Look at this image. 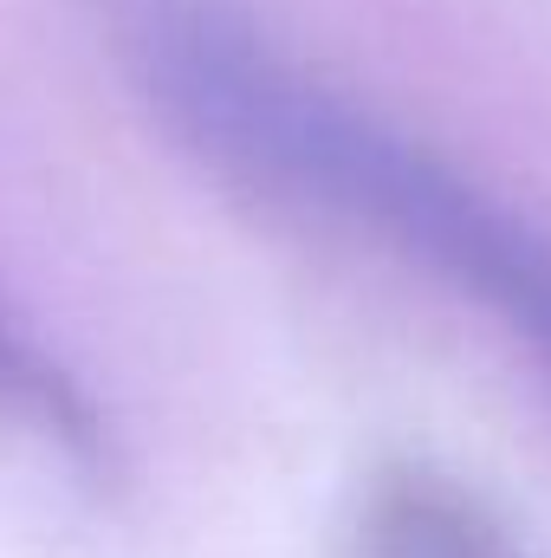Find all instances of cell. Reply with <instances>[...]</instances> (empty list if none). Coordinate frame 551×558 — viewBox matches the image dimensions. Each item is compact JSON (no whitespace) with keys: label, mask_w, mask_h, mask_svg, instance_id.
<instances>
[{"label":"cell","mask_w":551,"mask_h":558,"mask_svg":"<svg viewBox=\"0 0 551 558\" xmlns=\"http://www.w3.org/2000/svg\"><path fill=\"white\" fill-rule=\"evenodd\" d=\"M137 85L208 162L383 234L551 351V241L325 92L234 0H169L137 39Z\"/></svg>","instance_id":"cell-1"},{"label":"cell","mask_w":551,"mask_h":558,"mask_svg":"<svg viewBox=\"0 0 551 558\" xmlns=\"http://www.w3.org/2000/svg\"><path fill=\"white\" fill-rule=\"evenodd\" d=\"M344 558H532L513 526L434 468H383L351 513Z\"/></svg>","instance_id":"cell-2"},{"label":"cell","mask_w":551,"mask_h":558,"mask_svg":"<svg viewBox=\"0 0 551 558\" xmlns=\"http://www.w3.org/2000/svg\"><path fill=\"white\" fill-rule=\"evenodd\" d=\"M0 403L13 410V416L39 422L52 441H65L78 461H98L105 454V435H98V416L85 410V397L0 318Z\"/></svg>","instance_id":"cell-3"}]
</instances>
